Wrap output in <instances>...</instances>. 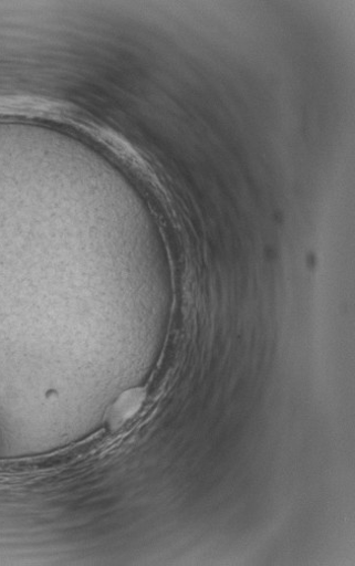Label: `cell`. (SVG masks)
Masks as SVG:
<instances>
[{
  "mask_svg": "<svg viewBox=\"0 0 355 566\" xmlns=\"http://www.w3.org/2000/svg\"><path fill=\"white\" fill-rule=\"evenodd\" d=\"M146 398L147 392L144 388H132L124 391L107 410V428L115 432L125 427L144 407Z\"/></svg>",
  "mask_w": 355,
  "mask_h": 566,
  "instance_id": "6da1fadb",
  "label": "cell"
}]
</instances>
